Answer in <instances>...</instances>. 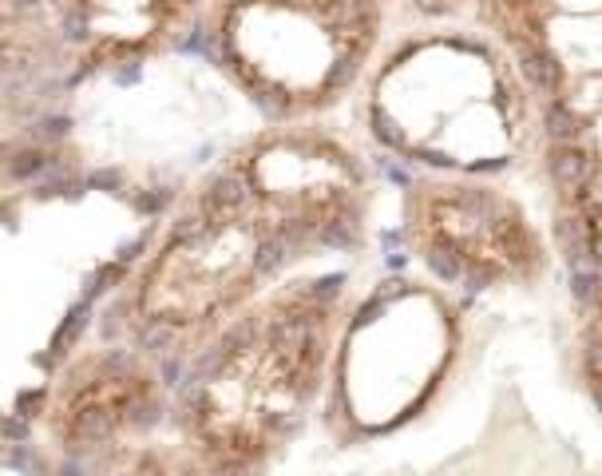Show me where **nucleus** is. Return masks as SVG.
<instances>
[{"label": "nucleus", "mask_w": 602, "mask_h": 476, "mask_svg": "<svg viewBox=\"0 0 602 476\" xmlns=\"http://www.w3.org/2000/svg\"><path fill=\"white\" fill-rule=\"evenodd\" d=\"M373 171L321 119H270L179 199L112 302V338L187 365L273 286L365 243Z\"/></svg>", "instance_id": "nucleus-1"}, {"label": "nucleus", "mask_w": 602, "mask_h": 476, "mask_svg": "<svg viewBox=\"0 0 602 476\" xmlns=\"http://www.w3.org/2000/svg\"><path fill=\"white\" fill-rule=\"evenodd\" d=\"M341 270H305L183 365L171 432L214 476H258L310 425L345 330Z\"/></svg>", "instance_id": "nucleus-2"}, {"label": "nucleus", "mask_w": 602, "mask_h": 476, "mask_svg": "<svg viewBox=\"0 0 602 476\" xmlns=\"http://www.w3.org/2000/svg\"><path fill=\"white\" fill-rule=\"evenodd\" d=\"M365 124L416 175H484L543 151V115L503 48L472 20L416 25L369 72Z\"/></svg>", "instance_id": "nucleus-3"}, {"label": "nucleus", "mask_w": 602, "mask_h": 476, "mask_svg": "<svg viewBox=\"0 0 602 476\" xmlns=\"http://www.w3.org/2000/svg\"><path fill=\"white\" fill-rule=\"evenodd\" d=\"M397 0H211L218 64L270 119H321L365 88Z\"/></svg>", "instance_id": "nucleus-4"}, {"label": "nucleus", "mask_w": 602, "mask_h": 476, "mask_svg": "<svg viewBox=\"0 0 602 476\" xmlns=\"http://www.w3.org/2000/svg\"><path fill=\"white\" fill-rule=\"evenodd\" d=\"M404 243L440 286L528 290L559 263L551 226L499 179L416 175L404 191Z\"/></svg>", "instance_id": "nucleus-5"}, {"label": "nucleus", "mask_w": 602, "mask_h": 476, "mask_svg": "<svg viewBox=\"0 0 602 476\" xmlns=\"http://www.w3.org/2000/svg\"><path fill=\"white\" fill-rule=\"evenodd\" d=\"M211 0H5V60L25 68L92 75L167 52Z\"/></svg>", "instance_id": "nucleus-6"}, {"label": "nucleus", "mask_w": 602, "mask_h": 476, "mask_svg": "<svg viewBox=\"0 0 602 476\" xmlns=\"http://www.w3.org/2000/svg\"><path fill=\"white\" fill-rule=\"evenodd\" d=\"M174 385L167 365L127 342L84 345L52 377L40 429L68 461L87 464L171 432Z\"/></svg>", "instance_id": "nucleus-7"}, {"label": "nucleus", "mask_w": 602, "mask_h": 476, "mask_svg": "<svg viewBox=\"0 0 602 476\" xmlns=\"http://www.w3.org/2000/svg\"><path fill=\"white\" fill-rule=\"evenodd\" d=\"M539 155L551 187L547 226L571 283L578 377L602 413V115L547 119Z\"/></svg>", "instance_id": "nucleus-8"}, {"label": "nucleus", "mask_w": 602, "mask_h": 476, "mask_svg": "<svg viewBox=\"0 0 602 476\" xmlns=\"http://www.w3.org/2000/svg\"><path fill=\"white\" fill-rule=\"evenodd\" d=\"M468 20L516 64L543 124L602 115V0H476Z\"/></svg>", "instance_id": "nucleus-9"}, {"label": "nucleus", "mask_w": 602, "mask_h": 476, "mask_svg": "<svg viewBox=\"0 0 602 476\" xmlns=\"http://www.w3.org/2000/svg\"><path fill=\"white\" fill-rule=\"evenodd\" d=\"M80 476H214L174 432L80 464Z\"/></svg>", "instance_id": "nucleus-10"}, {"label": "nucleus", "mask_w": 602, "mask_h": 476, "mask_svg": "<svg viewBox=\"0 0 602 476\" xmlns=\"http://www.w3.org/2000/svg\"><path fill=\"white\" fill-rule=\"evenodd\" d=\"M397 8L416 25H440V20H468L476 0H397Z\"/></svg>", "instance_id": "nucleus-11"}]
</instances>
